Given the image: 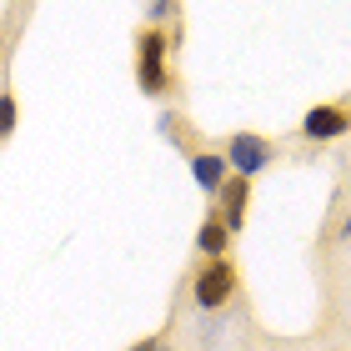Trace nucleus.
Returning a JSON list of instances; mask_svg holds the SVG:
<instances>
[{
	"label": "nucleus",
	"instance_id": "f257e3e1",
	"mask_svg": "<svg viewBox=\"0 0 351 351\" xmlns=\"http://www.w3.org/2000/svg\"><path fill=\"white\" fill-rule=\"evenodd\" d=\"M171 51H176L171 30H161V25H141L136 30V86H141V95H151V101H166L176 90Z\"/></svg>",
	"mask_w": 351,
	"mask_h": 351
},
{
	"label": "nucleus",
	"instance_id": "f03ea898",
	"mask_svg": "<svg viewBox=\"0 0 351 351\" xmlns=\"http://www.w3.org/2000/svg\"><path fill=\"white\" fill-rule=\"evenodd\" d=\"M236 286H241V271H236L231 256L206 261L196 271V281H191V306H196V311H221V306L236 301Z\"/></svg>",
	"mask_w": 351,
	"mask_h": 351
},
{
	"label": "nucleus",
	"instance_id": "7ed1b4c3",
	"mask_svg": "<svg viewBox=\"0 0 351 351\" xmlns=\"http://www.w3.org/2000/svg\"><path fill=\"white\" fill-rule=\"evenodd\" d=\"M221 161H226L231 176H241V181H256L261 171L276 166V141H266L256 131H236L226 146H221Z\"/></svg>",
	"mask_w": 351,
	"mask_h": 351
},
{
	"label": "nucleus",
	"instance_id": "20e7f679",
	"mask_svg": "<svg viewBox=\"0 0 351 351\" xmlns=\"http://www.w3.org/2000/svg\"><path fill=\"white\" fill-rule=\"evenodd\" d=\"M246 211H251V181L226 176V181L216 186V196H211V216H216L231 236H241V231H246Z\"/></svg>",
	"mask_w": 351,
	"mask_h": 351
},
{
	"label": "nucleus",
	"instance_id": "39448f33",
	"mask_svg": "<svg viewBox=\"0 0 351 351\" xmlns=\"http://www.w3.org/2000/svg\"><path fill=\"white\" fill-rule=\"evenodd\" d=\"M346 125H351L346 106H341V101H322V106H311L306 116H301L296 136L311 141V146H326V141H341V136H346Z\"/></svg>",
	"mask_w": 351,
	"mask_h": 351
},
{
	"label": "nucleus",
	"instance_id": "423d86ee",
	"mask_svg": "<svg viewBox=\"0 0 351 351\" xmlns=\"http://www.w3.org/2000/svg\"><path fill=\"white\" fill-rule=\"evenodd\" d=\"M186 166H191V181H196V191H206V196H216V186L226 181V161H221V151H206V146H196L186 156Z\"/></svg>",
	"mask_w": 351,
	"mask_h": 351
},
{
	"label": "nucleus",
	"instance_id": "0eeeda50",
	"mask_svg": "<svg viewBox=\"0 0 351 351\" xmlns=\"http://www.w3.org/2000/svg\"><path fill=\"white\" fill-rule=\"evenodd\" d=\"M231 246H236V236H231L226 226H221L216 216H206L201 226H196V251H201L206 261H221V256H231Z\"/></svg>",
	"mask_w": 351,
	"mask_h": 351
},
{
	"label": "nucleus",
	"instance_id": "6e6552de",
	"mask_svg": "<svg viewBox=\"0 0 351 351\" xmlns=\"http://www.w3.org/2000/svg\"><path fill=\"white\" fill-rule=\"evenodd\" d=\"M146 25L176 30V25H181V0H151V5H146Z\"/></svg>",
	"mask_w": 351,
	"mask_h": 351
},
{
	"label": "nucleus",
	"instance_id": "1a4fd4ad",
	"mask_svg": "<svg viewBox=\"0 0 351 351\" xmlns=\"http://www.w3.org/2000/svg\"><path fill=\"white\" fill-rule=\"evenodd\" d=\"M15 125H21V106H15L10 90H0V141H10Z\"/></svg>",
	"mask_w": 351,
	"mask_h": 351
},
{
	"label": "nucleus",
	"instance_id": "9d476101",
	"mask_svg": "<svg viewBox=\"0 0 351 351\" xmlns=\"http://www.w3.org/2000/svg\"><path fill=\"white\" fill-rule=\"evenodd\" d=\"M181 125H186V121L176 116V110H161V136L171 141V146H181Z\"/></svg>",
	"mask_w": 351,
	"mask_h": 351
},
{
	"label": "nucleus",
	"instance_id": "9b49d317",
	"mask_svg": "<svg viewBox=\"0 0 351 351\" xmlns=\"http://www.w3.org/2000/svg\"><path fill=\"white\" fill-rule=\"evenodd\" d=\"M131 351H171V341H166V331H161V337H146V341L131 346Z\"/></svg>",
	"mask_w": 351,
	"mask_h": 351
}]
</instances>
